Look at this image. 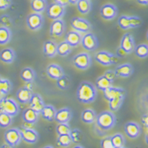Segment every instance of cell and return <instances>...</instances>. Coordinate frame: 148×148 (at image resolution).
<instances>
[{"instance_id": "obj_1", "label": "cell", "mask_w": 148, "mask_h": 148, "mask_svg": "<svg viewBox=\"0 0 148 148\" xmlns=\"http://www.w3.org/2000/svg\"><path fill=\"white\" fill-rule=\"evenodd\" d=\"M97 96V88L90 82H82L77 89V99L83 104H91Z\"/></svg>"}, {"instance_id": "obj_2", "label": "cell", "mask_w": 148, "mask_h": 148, "mask_svg": "<svg viewBox=\"0 0 148 148\" xmlns=\"http://www.w3.org/2000/svg\"><path fill=\"white\" fill-rule=\"evenodd\" d=\"M116 116L112 112L104 111L99 113L96 118V124L102 131L110 130L115 126Z\"/></svg>"}, {"instance_id": "obj_3", "label": "cell", "mask_w": 148, "mask_h": 148, "mask_svg": "<svg viewBox=\"0 0 148 148\" xmlns=\"http://www.w3.org/2000/svg\"><path fill=\"white\" fill-rule=\"evenodd\" d=\"M0 112L7 113L13 117L19 112V106L13 98L3 97L0 100Z\"/></svg>"}, {"instance_id": "obj_4", "label": "cell", "mask_w": 148, "mask_h": 148, "mask_svg": "<svg viewBox=\"0 0 148 148\" xmlns=\"http://www.w3.org/2000/svg\"><path fill=\"white\" fill-rule=\"evenodd\" d=\"M94 59L97 63L103 66H111L119 62V57L116 55L110 53L107 51H100L94 56Z\"/></svg>"}, {"instance_id": "obj_5", "label": "cell", "mask_w": 148, "mask_h": 148, "mask_svg": "<svg viewBox=\"0 0 148 148\" xmlns=\"http://www.w3.org/2000/svg\"><path fill=\"white\" fill-rule=\"evenodd\" d=\"M72 63L78 69L86 70L92 64V57L87 52H81L74 56Z\"/></svg>"}, {"instance_id": "obj_6", "label": "cell", "mask_w": 148, "mask_h": 148, "mask_svg": "<svg viewBox=\"0 0 148 148\" xmlns=\"http://www.w3.org/2000/svg\"><path fill=\"white\" fill-rule=\"evenodd\" d=\"M4 139L6 143L14 148L22 140L19 128H10L6 130L4 134Z\"/></svg>"}, {"instance_id": "obj_7", "label": "cell", "mask_w": 148, "mask_h": 148, "mask_svg": "<svg viewBox=\"0 0 148 148\" xmlns=\"http://www.w3.org/2000/svg\"><path fill=\"white\" fill-rule=\"evenodd\" d=\"M65 12H66L65 6L56 3L49 4L46 9V14H47L48 17L53 20L60 19L64 15Z\"/></svg>"}, {"instance_id": "obj_8", "label": "cell", "mask_w": 148, "mask_h": 148, "mask_svg": "<svg viewBox=\"0 0 148 148\" xmlns=\"http://www.w3.org/2000/svg\"><path fill=\"white\" fill-rule=\"evenodd\" d=\"M26 24L31 30H39L44 24V17L40 13L30 14L26 18Z\"/></svg>"}, {"instance_id": "obj_9", "label": "cell", "mask_w": 148, "mask_h": 148, "mask_svg": "<svg viewBox=\"0 0 148 148\" xmlns=\"http://www.w3.org/2000/svg\"><path fill=\"white\" fill-rule=\"evenodd\" d=\"M71 25L75 30L78 31L79 33H89L91 29V24L90 21L79 17H75L71 19Z\"/></svg>"}, {"instance_id": "obj_10", "label": "cell", "mask_w": 148, "mask_h": 148, "mask_svg": "<svg viewBox=\"0 0 148 148\" xmlns=\"http://www.w3.org/2000/svg\"><path fill=\"white\" fill-rule=\"evenodd\" d=\"M81 45L83 49L86 51H94L98 47V40L97 36L91 33H86L84 36H82Z\"/></svg>"}, {"instance_id": "obj_11", "label": "cell", "mask_w": 148, "mask_h": 148, "mask_svg": "<svg viewBox=\"0 0 148 148\" xmlns=\"http://www.w3.org/2000/svg\"><path fill=\"white\" fill-rule=\"evenodd\" d=\"M101 16L105 20H112L116 17L118 14L117 7L112 3H107L103 5L100 9Z\"/></svg>"}, {"instance_id": "obj_12", "label": "cell", "mask_w": 148, "mask_h": 148, "mask_svg": "<svg viewBox=\"0 0 148 148\" xmlns=\"http://www.w3.org/2000/svg\"><path fill=\"white\" fill-rule=\"evenodd\" d=\"M21 135V139L27 143H36L37 140L39 139V135L36 131L33 128H26V127H22L19 129Z\"/></svg>"}, {"instance_id": "obj_13", "label": "cell", "mask_w": 148, "mask_h": 148, "mask_svg": "<svg viewBox=\"0 0 148 148\" xmlns=\"http://www.w3.org/2000/svg\"><path fill=\"white\" fill-rule=\"evenodd\" d=\"M120 48L123 49L127 54H129L135 50L136 45L135 40L131 33H125L121 40V46Z\"/></svg>"}, {"instance_id": "obj_14", "label": "cell", "mask_w": 148, "mask_h": 148, "mask_svg": "<svg viewBox=\"0 0 148 148\" xmlns=\"http://www.w3.org/2000/svg\"><path fill=\"white\" fill-rule=\"evenodd\" d=\"M65 29L66 25L64 20H62L61 18L54 20L50 26V35L54 37H60L64 34Z\"/></svg>"}, {"instance_id": "obj_15", "label": "cell", "mask_w": 148, "mask_h": 148, "mask_svg": "<svg viewBox=\"0 0 148 148\" xmlns=\"http://www.w3.org/2000/svg\"><path fill=\"white\" fill-rule=\"evenodd\" d=\"M72 117V112L69 108H63L56 111L55 121L59 124H68Z\"/></svg>"}, {"instance_id": "obj_16", "label": "cell", "mask_w": 148, "mask_h": 148, "mask_svg": "<svg viewBox=\"0 0 148 148\" xmlns=\"http://www.w3.org/2000/svg\"><path fill=\"white\" fill-rule=\"evenodd\" d=\"M46 72L50 79H54V80H57L64 75H65L63 67L56 64H49V66H47Z\"/></svg>"}, {"instance_id": "obj_17", "label": "cell", "mask_w": 148, "mask_h": 148, "mask_svg": "<svg viewBox=\"0 0 148 148\" xmlns=\"http://www.w3.org/2000/svg\"><path fill=\"white\" fill-rule=\"evenodd\" d=\"M124 132L129 138L136 139L141 133V127L136 122H127L124 125Z\"/></svg>"}, {"instance_id": "obj_18", "label": "cell", "mask_w": 148, "mask_h": 148, "mask_svg": "<svg viewBox=\"0 0 148 148\" xmlns=\"http://www.w3.org/2000/svg\"><path fill=\"white\" fill-rule=\"evenodd\" d=\"M82 38V36L81 35V33H79L78 31L72 30L66 33V36H65V40L72 48H75V47H77L81 44Z\"/></svg>"}, {"instance_id": "obj_19", "label": "cell", "mask_w": 148, "mask_h": 148, "mask_svg": "<svg viewBox=\"0 0 148 148\" xmlns=\"http://www.w3.org/2000/svg\"><path fill=\"white\" fill-rule=\"evenodd\" d=\"M29 103L30 105V108L34 109L38 113H40L43 108L45 106L42 97L39 94H36V93H33V95H32Z\"/></svg>"}, {"instance_id": "obj_20", "label": "cell", "mask_w": 148, "mask_h": 148, "mask_svg": "<svg viewBox=\"0 0 148 148\" xmlns=\"http://www.w3.org/2000/svg\"><path fill=\"white\" fill-rule=\"evenodd\" d=\"M33 95V91L28 89L27 87H21L20 88L16 94V97L18 102L21 104H27L29 102L31 99V97Z\"/></svg>"}, {"instance_id": "obj_21", "label": "cell", "mask_w": 148, "mask_h": 148, "mask_svg": "<svg viewBox=\"0 0 148 148\" xmlns=\"http://www.w3.org/2000/svg\"><path fill=\"white\" fill-rule=\"evenodd\" d=\"M115 73L116 76L121 78H127L130 77L134 72V68L132 64H124L118 66L115 69Z\"/></svg>"}, {"instance_id": "obj_22", "label": "cell", "mask_w": 148, "mask_h": 148, "mask_svg": "<svg viewBox=\"0 0 148 148\" xmlns=\"http://www.w3.org/2000/svg\"><path fill=\"white\" fill-rule=\"evenodd\" d=\"M38 115L39 113L36 112L34 109L32 108H27L22 112V119L25 123L27 124H34L38 120Z\"/></svg>"}, {"instance_id": "obj_23", "label": "cell", "mask_w": 148, "mask_h": 148, "mask_svg": "<svg viewBox=\"0 0 148 148\" xmlns=\"http://www.w3.org/2000/svg\"><path fill=\"white\" fill-rule=\"evenodd\" d=\"M44 54L49 58H52L57 54V45L52 40H46L44 43Z\"/></svg>"}, {"instance_id": "obj_24", "label": "cell", "mask_w": 148, "mask_h": 148, "mask_svg": "<svg viewBox=\"0 0 148 148\" xmlns=\"http://www.w3.org/2000/svg\"><path fill=\"white\" fill-rule=\"evenodd\" d=\"M15 51L10 48H6L0 51V60L6 64H12L15 60Z\"/></svg>"}, {"instance_id": "obj_25", "label": "cell", "mask_w": 148, "mask_h": 148, "mask_svg": "<svg viewBox=\"0 0 148 148\" xmlns=\"http://www.w3.org/2000/svg\"><path fill=\"white\" fill-rule=\"evenodd\" d=\"M56 113V109L51 105H45L40 112L42 117L48 121H53Z\"/></svg>"}, {"instance_id": "obj_26", "label": "cell", "mask_w": 148, "mask_h": 148, "mask_svg": "<svg viewBox=\"0 0 148 148\" xmlns=\"http://www.w3.org/2000/svg\"><path fill=\"white\" fill-rule=\"evenodd\" d=\"M21 79L25 82H33L36 79V75L35 71L32 67H24L20 73Z\"/></svg>"}, {"instance_id": "obj_27", "label": "cell", "mask_w": 148, "mask_h": 148, "mask_svg": "<svg viewBox=\"0 0 148 148\" xmlns=\"http://www.w3.org/2000/svg\"><path fill=\"white\" fill-rule=\"evenodd\" d=\"M125 96H126V94H120V95H117L116 97H112V99L109 100V106L112 112L117 111L118 109L121 108L122 104L124 102Z\"/></svg>"}, {"instance_id": "obj_28", "label": "cell", "mask_w": 148, "mask_h": 148, "mask_svg": "<svg viewBox=\"0 0 148 148\" xmlns=\"http://www.w3.org/2000/svg\"><path fill=\"white\" fill-rule=\"evenodd\" d=\"M104 92V97L108 101L109 100L112 99V97H116L120 94H126V91L124 90L123 88L119 87H114V86H111V87L108 88Z\"/></svg>"}, {"instance_id": "obj_29", "label": "cell", "mask_w": 148, "mask_h": 148, "mask_svg": "<svg viewBox=\"0 0 148 148\" xmlns=\"http://www.w3.org/2000/svg\"><path fill=\"white\" fill-rule=\"evenodd\" d=\"M11 89L12 83L10 82V81L6 79H3L0 76V100L9 94Z\"/></svg>"}, {"instance_id": "obj_30", "label": "cell", "mask_w": 148, "mask_h": 148, "mask_svg": "<svg viewBox=\"0 0 148 148\" xmlns=\"http://www.w3.org/2000/svg\"><path fill=\"white\" fill-rule=\"evenodd\" d=\"M111 86H112V82L107 79L105 75L100 76L95 82V87L99 90L105 91Z\"/></svg>"}, {"instance_id": "obj_31", "label": "cell", "mask_w": 148, "mask_h": 148, "mask_svg": "<svg viewBox=\"0 0 148 148\" xmlns=\"http://www.w3.org/2000/svg\"><path fill=\"white\" fill-rule=\"evenodd\" d=\"M82 121L86 124H93L96 121L97 114L94 110L91 109H86L82 112Z\"/></svg>"}, {"instance_id": "obj_32", "label": "cell", "mask_w": 148, "mask_h": 148, "mask_svg": "<svg viewBox=\"0 0 148 148\" xmlns=\"http://www.w3.org/2000/svg\"><path fill=\"white\" fill-rule=\"evenodd\" d=\"M30 6L34 12L40 14L47 9L48 3L46 0H32Z\"/></svg>"}, {"instance_id": "obj_33", "label": "cell", "mask_w": 148, "mask_h": 148, "mask_svg": "<svg viewBox=\"0 0 148 148\" xmlns=\"http://www.w3.org/2000/svg\"><path fill=\"white\" fill-rule=\"evenodd\" d=\"M11 39V31L9 28L0 27V45H5Z\"/></svg>"}, {"instance_id": "obj_34", "label": "cell", "mask_w": 148, "mask_h": 148, "mask_svg": "<svg viewBox=\"0 0 148 148\" xmlns=\"http://www.w3.org/2000/svg\"><path fill=\"white\" fill-rule=\"evenodd\" d=\"M76 6L79 12L82 14H86L91 10V3L90 0H79L76 3Z\"/></svg>"}, {"instance_id": "obj_35", "label": "cell", "mask_w": 148, "mask_h": 148, "mask_svg": "<svg viewBox=\"0 0 148 148\" xmlns=\"http://www.w3.org/2000/svg\"><path fill=\"white\" fill-rule=\"evenodd\" d=\"M72 51V47L68 43L65 41L60 43L57 45V54L60 56H66Z\"/></svg>"}, {"instance_id": "obj_36", "label": "cell", "mask_w": 148, "mask_h": 148, "mask_svg": "<svg viewBox=\"0 0 148 148\" xmlns=\"http://www.w3.org/2000/svg\"><path fill=\"white\" fill-rule=\"evenodd\" d=\"M111 140L114 148L124 147L125 145V139L124 136L121 133H116L115 135L111 136Z\"/></svg>"}, {"instance_id": "obj_37", "label": "cell", "mask_w": 148, "mask_h": 148, "mask_svg": "<svg viewBox=\"0 0 148 148\" xmlns=\"http://www.w3.org/2000/svg\"><path fill=\"white\" fill-rule=\"evenodd\" d=\"M57 145L62 147H67L72 143V139L71 138L70 134H66V135H60L58 136L57 140Z\"/></svg>"}, {"instance_id": "obj_38", "label": "cell", "mask_w": 148, "mask_h": 148, "mask_svg": "<svg viewBox=\"0 0 148 148\" xmlns=\"http://www.w3.org/2000/svg\"><path fill=\"white\" fill-rule=\"evenodd\" d=\"M135 53L139 58L143 59L148 56V45L140 44L135 48Z\"/></svg>"}, {"instance_id": "obj_39", "label": "cell", "mask_w": 148, "mask_h": 148, "mask_svg": "<svg viewBox=\"0 0 148 148\" xmlns=\"http://www.w3.org/2000/svg\"><path fill=\"white\" fill-rule=\"evenodd\" d=\"M56 85L59 89L65 90L70 87L71 85V78L68 75H64L61 78L56 80Z\"/></svg>"}, {"instance_id": "obj_40", "label": "cell", "mask_w": 148, "mask_h": 148, "mask_svg": "<svg viewBox=\"0 0 148 148\" xmlns=\"http://www.w3.org/2000/svg\"><path fill=\"white\" fill-rule=\"evenodd\" d=\"M12 123V116L7 113L0 112V127L3 128L9 127Z\"/></svg>"}, {"instance_id": "obj_41", "label": "cell", "mask_w": 148, "mask_h": 148, "mask_svg": "<svg viewBox=\"0 0 148 148\" xmlns=\"http://www.w3.org/2000/svg\"><path fill=\"white\" fill-rule=\"evenodd\" d=\"M70 136L72 139V143H79L82 142V139H83V135H82V132L79 129H77V128L71 130Z\"/></svg>"}, {"instance_id": "obj_42", "label": "cell", "mask_w": 148, "mask_h": 148, "mask_svg": "<svg viewBox=\"0 0 148 148\" xmlns=\"http://www.w3.org/2000/svg\"><path fill=\"white\" fill-rule=\"evenodd\" d=\"M118 25L122 29H131L129 16L121 15L120 18H118Z\"/></svg>"}, {"instance_id": "obj_43", "label": "cell", "mask_w": 148, "mask_h": 148, "mask_svg": "<svg viewBox=\"0 0 148 148\" xmlns=\"http://www.w3.org/2000/svg\"><path fill=\"white\" fill-rule=\"evenodd\" d=\"M71 130V129L68 124H59L56 126V132H57L58 136L70 134Z\"/></svg>"}, {"instance_id": "obj_44", "label": "cell", "mask_w": 148, "mask_h": 148, "mask_svg": "<svg viewBox=\"0 0 148 148\" xmlns=\"http://www.w3.org/2000/svg\"><path fill=\"white\" fill-rule=\"evenodd\" d=\"M0 24L4 27L10 28L12 25V19L8 14H3L0 16Z\"/></svg>"}, {"instance_id": "obj_45", "label": "cell", "mask_w": 148, "mask_h": 148, "mask_svg": "<svg viewBox=\"0 0 148 148\" xmlns=\"http://www.w3.org/2000/svg\"><path fill=\"white\" fill-rule=\"evenodd\" d=\"M129 20H130L131 28L139 27L143 23L142 19L137 16H129Z\"/></svg>"}, {"instance_id": "obj_46", "label": "cell", "mask_w": 148, "mask_h": 148, "mask_svg": "<svg viewBox=\"0 0 148 148\" xmlns=\"http://www.w3.org/2000/svg\"><path fill=\"white\" fill-rule=\"evenodd\" d=\"M101 148H114L111 140V136H107L101 139Z\"/></svg>"}, {"instance_id": "obj_47", "label": "cell", "mask_w": 148, "mask_h": 148, "mask_svg": "<svg viewBox=\"0 0 148 148\" xmlns=\"http://www.w3.org/2000/svg\"><path fill=\"white\" fill-rule=\"evenodd\" d=\"M12 4L11 0H0V10H4L9 8Z\"/></svg>"}, {"instance_id": "obj_48", "label": "cell", "mask_w": 148, "mask_h": 148, "mask_svg": "<svg viewBox=\"0 0 148 148\" xmlns=\"http://www.w3.org/2000/svg\"><path fill=\"white\" fill-rule=\"evenodd\" d=\"M104 75L106 76L107 79H109L110 81H112V82H113L116 79V78L117 77L116 75L115 71H112V70L106 71V72H105V74H104Z\"/></svg>"}, {"instance_id": "obj_49", "label": "cell", "mask_w": 148, "mask_h": 148, "mask_svg": "<svg viewBox=\"0 0 148 148\" xmlns=\"http://www.w3.org/2000/svg\"><path fill=\"white\" fill-rule=\"evenodd\" d=\"M116 55L119 58H123L126 56L127 53H126L123 49H121V48H119V49L116 50Z\"/></svg>"}, {"instance_id": "obj_50", "label": "cell", "mask_w": 148, "mask_h": 148, "mask_svg": "<svg viewBox=\"0 0 148 148\" xmlns=\"http://www.w3.org/2000/svg\"><path fill=\"white\" fill-rule=\"evenodd\" d=\"M141 121H142L143 124L148 128V113L143 116L142 119H141Z\"/></svg>"}, {"instance_id": "obj_51", "label": "cell", "mask_w": 148, "mask_h": 148, "mask_svg": "<svg viewBox=\"0 0 148 148\" xmlns=\"http://www.w3.org/2000/svg\"><path fill=\"white\" fill-rule=\"evenodd\" d=\"M54 3H58V4L62 5L64 6H66V5L69 4V0H54Z\"/></svg>"}, {"instance_id": "obj_52", "label": "cell", "mask_w": 148, "mask_h": 148, "mask_svg": "<svg viewBox=\"0 0 148 148\" xmlns=\"http://www.w3.org/2000/svg\"><path fill=\"white\" fill-rule=\"evenodd\" d=\"M137 2L141 5H148V0H137Z\"/></svg>"}, {"instance_id": "obj_53", "label": "cell", "mask_w": 148, "mask_h": 148, "mask_svg": "<svg viewBox=\"0 0 148 148\" xmlns=\"http://www.w3.org/2000/svg\"><path fill=\"white\" fill-rule=\"evenodd\" d=\"M0 148H14L11 146L8 145L7 143H5V144H3V145L0 147Z\"/></svg>"}, {"instance_id": "obj_54", "label": "cell", "mask_w": 148, "mask_h": 148, "mask_svg": "<svg viewBox=\"0 0 148 148\" xmlns=\"http://www.w3.org/2000/svg\"><path fill=\"white\" fill-rule=\"evenodd\" d=\"M78 1L79 0H69V3H71V4H76V3H78Z\"/></svg>"}, {"instance_id": "obj_55", "label": "cell", "mask_w": 148, "mask_h": 148, "mask_svg": "<svg viewBox=\"0 0 148 148\" xmlns=\"http://www.w3.org/2000/svg\"><path fill=\"white\" fill-rule=\"evenodd\" d=\"M145 139H146V143H147V144L148 145V132L147 133V135H146Z\"/></svg>"}, {"instance_id": "obj_56", "label": "cell", "mask_w": 148, "mask_h": 148, "mask_svg": "<svg viewBox=\"0 0 148 148\" xmlns=\"http://www.w3.org/2000/svg\"><path fill=\"white\" fill-rule=\"evenodd\" d=\"M73 148H84V147H83L81 145H77V146H75V147H74Z\"/></svg>"}, {"instance_id": "obj_57", "label": "cell", "mask_w": 148, "mask_h": 148, "mask_svg": "<svg viewBox=\"0 0 148 148\" xmlns=\"http://www.w3.org/2000/svg\"><path fill=\"white\" fill-rule=\"evenodd\" d=\"M43 148H54L52 146H46V147H45Z\"/></svg>"}, {"instance_id": "obj_58", "label": "cell", "mask_w": 148, "mask_h": 148, "mask_svg": "<svg viewBox=\"0 0 148 148\" xmlns=\"http://www.w3.org/2000/svg\"><path fill=\"white\" fill-rule=\"evenodd\" d=\"M147 40H148V32H147Z\"/></svg>"}, {"instance_id": "obj_59", "label": "cell", "mask_w": 148, "mask_h": 148, "mask_svg": "<svg viewBox=\"0 0 148 148\" xmlns=\"http://www.w3.org/2000/svg\"><path fill=\"white\" fill-rule=\"evenodd\" d=\"M121 148H125V147H121Z\"/></svg>"}]
</instances>
